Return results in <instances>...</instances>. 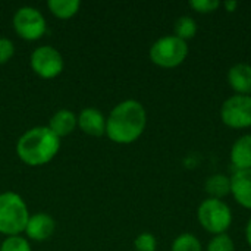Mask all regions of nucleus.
Instances as JSON below:
<instances>
[{"instance_id":"1","label":"nucleus","mask_w":251,"mask_h":251,"mask_svg":"<svg viewBox=\"0 0 251 251\" xmlns=\"http://www.w3.org/2000/svg\"><path fill=\"white\" fill-rule=\"evenodd\" d=\"M146 124L144 106L137 100H125L110 112L106 121V134L115 143L129 144L144 132Z\"/></svg>"},{"instance_id":"2","label":"nucleus","mask_w":251,"mask_h":251,"mask_svg":"<svg viewBox=\"0 0 251 251\" xmlns=\"http://www.w3.org/2000/svg\"><path fill=\"white\" fill-rule=\"evenodd\" d=\"M60 141L49 126H35L28 129L16 144L18 156L29 166H40L50 162L59 151Z\"/></svg>"},{"instance_id":"3","label":"nucleus","mask_w":251,"mask_h":251,"mask_svg":"<svg viewBox=\"0 0 251 251\" xmlns=\"http://www.w3.org/2000/svg\"><path fill=\"white\" fill-rule=\"evenodd\" d=\"M29 219L28 209L22 197L16 193L0 194V232L9 237L25 231Z\"/></svg>"},{"instance_id":"4","label":"nucleus","mask_w":251,"mask_h":251,"mask_svg":"<svg viewBox=\"0 0 251 251\" xmlns=\"http://www.w3.org/2000/svg\"><path fill=\"white\" fill-rule=\"evenodd\" d=\"M197 218L200 225L213 235L225 234L232 224L231 207L224 200L210 197L199 206Z\"/></svg>"},{"instance_id":"5","label":"nucleus","mask_w":251,"mask_h":251,"mask_svg":"<svg viewBox=\"0 0 251 251\" xmlns=\"http://www.w3.org/2000/svg\"><path fill=\"white\" fill-rule=\"evenodd\" d=\"M188 56L187 41L176 35H165L153 43L150 47V59L160 68H176Z\"/></svg>"},{"instance_id":"6","label":"nucleus","mask_w":251,"mask_h":251,"mask_svg":"<svg viewBox=\"0 0 251 251\" xmlns=\"http://www.w3.org/2000/svg\"><path fill=\"white\" fill-rule=\"evenodd\" d=\"M222 122L234 129L251 126V96L234 94L221 107Z\"/></svg>"},{"instance_id":"7","label":"nucleus","mask_w":251,"mask_h":251,"mask_svg":"<svg viewBox=\"0 0 251 251\" xmlns=\"http://www.w3.org/2000/svg\"><path fill=\"white\" fill-rule=\"evenodd\" d=\"M13 26L19 37L25 40H37L46 32V19L38 9L24 6L15 12Z\"/></svg>"},{"instance_id":"8","label":"nucleus","mask_w":251,"mask_h":251,"mask_svg":"<svg viewBox=\"0 0 251 251\" xmlns=\"http://www.w3.org/2000/svg\"><path fill=\"white\" fill-rule=\"evenodd\" d=\"M31 68L43 78H54L63 69L62 54L51 46H41L31 53Z\"/></svg>"},{"instance_id":"9","label":"nucleus","mask_w":251,"mask_h":251,"mask_svg":"<svg viewBox=\"0 0 251 251\" xmlns=\"http://www.w3.org/2000/svg\"><path fill=\"white\" fill-rule=\"evenodd\" d=\"M231 194L246 209H251V169L235 171L231 176Z\"/></svg>"},{"instance_id":"10","label":"nucleus","mask_w":251,"mask_h":251,"mask_svg":"<svg viewBox=\"0 0 251 251\" xmlns=\"http://www.w3.org/2000/svg\"><path fill=\"white\" fill-rule=\"evenodd\" d=\"M25 232L29 238L35 241H44L50 238L54 232V221L47 213H37L34 216H29Z\"/></svg>"},{"instance_id":"11","label":"nucleus","mask_w":251,"mask_h":251,"mask_svg":"<svg viewBox=\"0 0 251 251\" xmlns=\"http://www.w3.org/2000/svg\"><path fill=\"white\" fill-rule=\"evenodd\" d=\"M228 84L231 88L241 96L251 94V65L237 63L228 71Z\"/></svg>"},{"instance_id":"12","label":"nucleus","mask_w":251,"mask_h":251,"mask_svg":"<svg viewBox=\"0 0 251 251\" xmlns=\"http://www.w3.org/2000/svg\"><path fill=\"white\" fill-rule=\"evenodd\" d=\"M76 119H78V125L81 126V129L90 135L100 137L106 132V119L103 113L94 107L84 109Z\"/></svg>"},{"instance_id":"13","label":"nucleus","mask_w":251,"mask_h":251,"mask_svg":"<svg viewBox=\"0 0 251 251\" xmlns=\"http://www.w3.org/2000/svg\"><path fill=\"white\" fill-rule=\"evenodd\" d=\"M231 162L237 171L251 169V134H244L232 144Z\"/></svg>"},{"instance_id":"14","label":"nucleus","mask_w":251,"mask_h":251,"mask_svg":"<svg viewBox=\"0 0 251 251\" xmlns=\"http://www.w3.org/2000/svg\"><path fill=\"white\" fill-rule=\"evenodd\" d=\"M76 124H78L76 116L71 110L62 109V110L56 112L51 116L49 128L56 137H65V135H68V134H71L74 131Z\"/></svg>"},{"instance_id":"15","label":"nucleus","mask_w":251,"mask_h":251,"mask_svg":"<svg viewBox=\"0 0 251 251\" xmlns=\"http://www.w3.org/2000/svg\"><path fill=\"white\" fill-rule=\"evenodd\" d=\"M204 191L210 196V199L222 200L228 194H231V178L224 174H213L204 182Z\"/></svg>"},{"instance_id":"16","label":"nucleus","mask_w":251,"mask_h":251,"mask_svg":"<svg viewBox=\"0 0 251 251\" xmlns=\"http://www.w3.org/2000/svg\"><path fill=\"white\" fill-rule=\"evenodd\" d=\"M49 7L57 18H71L79 9V0H49Z\"/></svg>"},{"instance_id":"17","label":"nucleus","mask_w":251,"mask_h":251,"mask_svg":"<svg viewBox=\"0 0 251 251\" xmlns=\"http://www.w3.org/2000/svg\"><path fill=\"white\" fill-rule=\"evenodd\" d=\"M197 34V22L191 16H179L175 21V35L184 41Z\"/></svg>"},{"instance_id":"18","label":"nucleus","mask_w":251,"mask_h":251,"mask_svg":"<svg viewBox=\"0 0 251 251\" xmlns=\"http://www.w3.org/2000/svg\"><path fill=\"white\" fill-rule=\"evenodd\" d=\"M171 251H201V243L193 234H181L172 243Z\"/></svg>"},{"instance_id":"19","label":"nucleus","mask_w":251,"mask_h":251,"mask_svg":"<svg viewBox=\"0 0 251 251\" xmlns=\"http://www.w3.org/2000/svg\"><path fill=\"white\" fill-rule=\"evenodd\" d=\"M235 250V244L232 241V238L225 232V234H219L215 235L209 246H207V251H234Z\"/></svg>"},{"instance_id":"20","label":"nucleus","mask_w":251,"mask_h":251,"mask_svg":"<svg viewBox=\"0 0 251 251\" xmlns=\"http://www.w3.org/2000/svg\"><path fill=\"white\" fill-rule=\"evenodd\" d=\"M0 251H31V247L26 240H24L22 237L13 235V237H7L1 243Z\"/></svg>"},{"instance_id":"21","label":"nucleus","mask_w":251,"mask_h":251,"mask_svg":"<svg viewBox=\"0 0 251 251\" xmlns=\"http://www.w3.org/2000/svg\"><path fill=\"white\" fill-rule=\"evenodd\" d=\"M134 247L137 251H156L157 247V240L153 234L150 232H143L140 234L135 241H134Z\"/></svg>"},{"instance_id":"22","label":"nucleus","mask_w":251,"mask_h":251,"mask_svg":"<svg viewBox=\"0 0 251 251\" xmlns=\"http://www.w3.org/2000/svg\"><path fill=\"white\" fill-rule=\"evenodd\" d=\"M190 7L197 10L199 13H212L221 7V1H218V0H191Z\"/></svg>"},{"instance_id":"23","label":"nucleus","mask_w":251,"mask_h":251,"mask_svg":"<svg viewBox=\"0 0 251 251\" xmlns=\"http://www.w3.org/2000/svg\"><path fill=\"white\" fill-rule=\"evenodd\" d=\"M15 47L9 38L0 37V63H6L13 56Z\"/></svg>"},{"instance_id":"24","label":"nucleus","mask_w":251,"mask_h":251,"mask_svg":"<svg viewBox=\"0 0 251 251\" xmlns=\"http://www.w3.org/2000/svg\"><path fill=\"white\" fill-rule=\"evenodd\" d=\"M224 6H225V9H226L228 12H234V10L238 7V1L229 0V1H225V3H224Z\"/></svg>"},{"instance_id":"25","label":"nucleus","mask_w":251,"mask_h":251,"mask_svg":"<svg viewBox=\"0 0 251 251\" xmlns=\"http://www.w3.org/2000/svg\"><path fill=\"white\" fill-rule=\"evenodd\" d=\"M246 238H247L249 246L251 247V218L250 221H249V224H247V228H246Z\"/></svg>"}]
</instances>
